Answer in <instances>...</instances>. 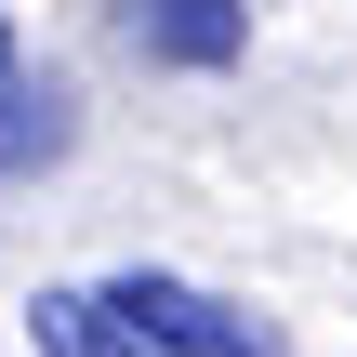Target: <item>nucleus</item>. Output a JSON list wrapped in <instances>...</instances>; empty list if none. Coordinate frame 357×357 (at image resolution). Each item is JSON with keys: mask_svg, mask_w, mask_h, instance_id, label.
Wrapping results in <instances>:
<instances>
[{"mask_svg": "<svg viewBox=\"0 0 357 357\" xmlns=\"http://www.w3.org/2000/svg\"><path fill=\"white\" fill-rule=\"evenodd\" d=\"M106 318L146 357H278L265 318H238L225 291H199V278H172V265H119V278H106Z\"/></svg>", "mask_w": 357, "mask_h": 357, "instance_id": "nucleus-1", "label": "nucleus"}, {"mask_svg": "<svg viewBox=\"0 0 357 357\" xmlns=\"http://www.w3.org/2000/svg\"><path fill=\"white\" fill-rule=\"evenodd\" d=\"M119 40L146 53V66H238V40H252V13L238 0H119Z\"/></svg>", "mask_w": 357, "mask_h": 357, "instance_id": "nucleus-2", "label": "nucleus"}, {"mask_svg": "<svg viewBox=\"0 0 357 357\" xmlns=\"http://www.w3.org/2000/svg\"><path fill=\"white\" fill-rule=\"evenodd\" d=\"M79 146V93L53 79V66H26L13 93H0V185H26V172H53Z\"/></svg>", "mask_w": 357, "mask_h": 357, "instance_id": "nucleus-3", "label": "nucleus"}, {"mask_svg": "<svg viewBox=\"0 0 357 357\" xmlns=\"http://www.w3.org/2000/svg\"><path fill=\"white\" fill-rule=\"evenodd\" d=\"M26 344L40 357H146L119 318H106V291H40V305H26Z\"/></svg>", "mask_w": 357, "mask_h": 357, "instance_id": "nucleus-4", "label": "nucleus"}, {"mask_svg": "<svg viewBox=\"0 0 357 357\" xmlns=\"http://www.w3.org/2000/svg\"><path fill=\"white\" fill-rule=\"evenodd\" d=\"M13 79H26V53H13V26H0V93H13Z\"/></svg>", "mask_w": 357, "mask_h": 357, "instance_id": "nucleus-5", "label": "nucleus"}]
</instances>
